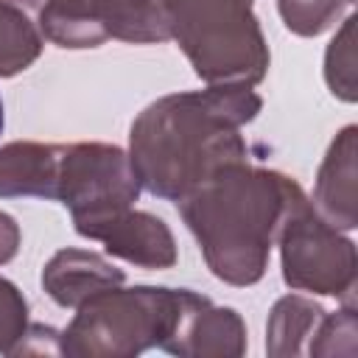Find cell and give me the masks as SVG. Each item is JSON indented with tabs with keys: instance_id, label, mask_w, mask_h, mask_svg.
Masks as SVG:
<instances>
[{
	"instance_id": "cell-10",
	"label": "cell",
	"mask_w": 358,
	"mask_h": 358,
	"mask_svg": "<svg viewBox=\"0 0 358 358\" xmlns=\"http://www.w3.org/2000/svg\"><path fill=\"white\" fill-rule=\"evenodd\" d=\"M123 282V271L109 266L95 252L81 249H62L45 268L42 285L45 291L64 308H78L87 296L115 288Z\"/></svg>"
},
{
	"instance_id": "cell-5",
	"label": "cell",
	"mask_w": 358,
	"mask_h": 358,
	"mask_svg": "<svg viewBox=\"0 0 358 358\" xmlns=\"http://www.w3.org/2000/svg\"><path fill=\"white\" fill-rule=\"evenodd\" d=\"M277 235L282 246V277L291 288L344 296L352 305L355 246L313 210L299 185L288 196Z\"/></svg>"
},
{
	"instance_id": "cell-18",
	"label": "cell",
	"mask_w": 358,
	"mask_h": 358,
	"mask_svg": "<svg viewBox=\"0 0 358 358\" xmlns=\"http://www.w3.org/2000/svg\"><path fill=\"white\" fill-rule=\"evenodd\" d=\"M17 246H20V229L14 224L11 215L0 213V263L11 260L17 255Z\"/></svg>"
},
{
	"instance_id": "cell-1",
	"label": "cell",
	"mask_w": 358,
	"mask_h": 358,
	"mask_svg": "<svg viewBox=\"0 0 358 358\" xmlns=\"http://www.w3.org/2000/svg\"><path fill=\"white\" fill-rule=\"evenodd\" d=\"M260 103V95L238 84L159 98L131 126L129 162L137 182L159 199L179 201L218 168L246 159L238 129Z\"/></svg>"
},
{
	"instance_id": "cell-19",
	"label": "cell",
	"mask_w": 358,
	"mask_h": 358,
	"mask_svg": "<svg viewBox=\"0 0 358 358\" xmlns=\"http://www.w3.org/2000/svg\"><path fill=\"white\" fill-rule=\"evenodd\" d=\"M0 131H3V101H0Z\"/></svg>"
},
{
	"instance_id": "cell-9",
	"label": "cell",
	"mask_w": 358,
	"mask_h": 358,
	"mask_svg": "<svg viewBox=\"0 0 358 358\" xmlns=\"http://www.w3.org/2000/svg\"><path fill=\"white\" fill-rule=\"evenodd\" d=\"M316 213L336 229L355 227V126H347L330 145L313 190Z\"/></svg>"
},
{
	"instance_id": "cell-4",
	"label": "cell",
	"mask_w": 358,
	"mask_h": 358,
	"mask_svg": "<svg viewBox=\"0 0 358 358\" xmlns=\"http://www.w3.org/2000/svg\"><path fill=\"white\" fill-rule=\"evenodd\" d=\"M168 34L207 84L252 87L263 81L268 48L252 0H154Z\"/></svg>"
},
{
	"instance_id": "cell-15",
	"label": "cell",
	"mask_w": 358,
	"mask_h": 358,
	"mask_svg": "<svg viewBox=\"0 0 358 358\" xmlns=\"http://www.w3.org/2000/svg\"><path fill=\"white\" fill-rule=\"evenodd\" d=\"M324 76L341 101H355V17H347L341 31L327 48L324 59Z\"/></svg>"
},
{
	"instance_id": "cell-3",
	"label": "cell",
	"mask_w": 358,
	"mask_h": 358,
	"mask_svg": "<svg viewBox=\"0 0 358 358\" xmlns=\"http://www.w3.org/2000/svg\"><path fill=\"white\" fill-rule=\"evenodd\" d=\"M204 302L207 296L185 288H103L78 305L62 336V352L137 355L154 344L173 352L190 313Z\"/></svg>"
},
{
	"instance_id": "cell-14",
	"label": "cell",
	"mask_w": 358,
	"mask_h": 358,
	"mask_svg": "<svg viewBox=\"0 0 358 358\" xmlns=\"http://www.w3.org/2000/svg\"><path fill=\"white\" fill-rule=\"evenodd\" d=\"M324 319V310L305 299V296H285L274 305L268 319V352L288 355L299 352V341L305 336H316L319 322Z\"/></svg>"
},
{
	"instance_id": "cell-13",
	"label": "cell",
	"mask_w": 358,
	"mask_h": 358,
	"mask_svg": "<svg viewBox=\"0 0 358 358\" xmlns=\"http://www.w3.org/2000/svg\"><path fill=\"white\" fill-rule=\"evenodd\" d=\"M39 0H0V76L25 70L42 50V34L34 20Z\"/></svg>"
},
{
	"instance_id": "cell-2",
	"label": "cell",
	"mask_w": 358,
	"mask_h": 358,
	"mask_svg": "<svg viewBox=\"0 0 358 358\" xmlns=\"http://www.w3.org/2000/svg\"><path fill=\"white\" fill-rule=\"evenodd\" d=\"M294 185L282 173L241 159L218 168L176 201L218 280L252 285L263 277Z\"/></svg>"
},
{
	"instance_id": "cell-16",
	"label": "cell",
	"mask_w": 358,
	"mask_h": 358,
	"mask_svg": "<svg viewBox=\"0 0 358 358\" xmlns=\"http://www.w3.org/2000/svg\"><path fill=\"white\" fill-rule=\"evenodd\" d=\"M352 3L355 0H280V14L294 34L316 36L338 20L344 6Z\"/></svg>"
},
{
	"instance_id": "cell-8",
	"label": "cell",
	"mask_w": 358,
	"mask_h": 358,
	"mask_svg": "<svg viewBox=\"0 0 358 358\" xmlns=\"http://www.w3.org/2000/svg\"><path fill=\"white\" fill-rule=\"evenodd\" d=\"M76 232L106 243V252L143 268H168L176 263L173 235L162 218L131 207L98 213L73 221Z\"/></svg>"
},
{
	"instance_id": "cell-11",
	"label": "cell",
	"mask_w": 358,
	"mask_h": 358,
	"mask_svg": "<svg viewBox=\"0 0 358 358\" xmlns=\"http://www.w3.org/2000/svg\"><path fill=\"white\" fill-rule=\"evenodd\" d=\"M59 145L11 143L0 151V196L53 199Z\"/></svg>"
},
{
	"instance_id": "cell-7",
	"label": "cell",
	"mask_w": 358,
	"mask_h": 358,
	"mask_svg": "<svg viewBox=\"0 0 358 358\" xmlns=\"http://www.w3.org/2000/svg\"><path fill=\"white\" fill-rule=\"evenodd\" d=\"M137 193L140 182L131 171L129 157L117 145H59L53 199L70 207L73 221L131 207V201H137Z\"/></svg>"
},
{
	"instance_id": "cell-12",
	"label": "cell",
	"mask_w": 358,
	"mask_h": 358,
	"mask_svg": "<svg viewBox=\"0 0 358 358\" xmlns=\"http://www.w3.org/2000/svg\"><path fill=\"white\" fill-rule=\"evenodd\" d=\"M243 336L246 330L238 313L229 308H213L207 299L190 313L173 352L179 355H241Z\"/></svg>"
},
{
	"instance_id": "cell-17",
	"label": "cell",
	"mask_w": 358,
	"mask_h": 358,
	"mask_svg": "<svg viewBox=\"0 0 358 358\" xmlns=\"http://www.w3.org/2000/svg\"><path fill=\"white\" fill-rule=\"evenodd\" d=\"M25 299L20 291L0 277V352H11L14 341L25 336Z\"/></svg>"
},
{
	"instance_id": "cell-6",
	"label": "cell",
	"mask_w": 358,
	"mask_h": 358,
	"mask_svg": "<svg viewBox=\"0 0 358 358\" xmlns=\"http://www.w3.org/2000/svg\"><path fill=\"white\" fill-rule=\"evenodd\" d=\"M36 25L59 48H98L106 39H171L154 0H42L36 3Z\"/></svg>"
}]
</instances>
